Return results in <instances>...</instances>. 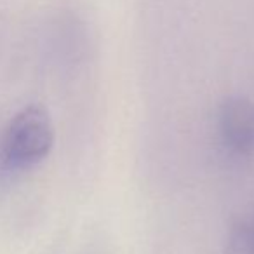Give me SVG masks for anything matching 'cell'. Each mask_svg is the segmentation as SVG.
Wrapping results in <instances>:
<instances>
[{
    "label": "cell",
    "instance_id": "1",
    "mask_svg": "<svg viewBox=\"0 0 254 254\" xmlns=\"http://www.w3.org/2000/svg\"><path fill=\"white\" fill-rule=\"evenodd\" d=\"M54 146V124L42 105H26L5 129L2 162L11 171H23L40 164Z\"/></svg>",
    "mask_w": 254,
    "mask_h": 254
},
{
    "label": "cell",
    "instance_id": "2",
    "mask_svg": "<svg viewBox=\"0 0 254 254\" xmlns=\"http://www.w3.org/2000/svg\"><path fill=\"white\" fill-rule=\"evenodd\" d=\"M219 132L230 150L249 155L254 152V103L244 96H232L219 108Z\"/></svg>",
    "mask_w": 254,
    "mask_h": 254
},
{
    "label": "cell",
    "instance_id": "3",
    "mask_svg": "<svg viewBox=\"0 0 254 254\" xmlns=\"http://www.w3.org/2000/svg\"><path fill=\"white\" fill-rule=\"evenodd\" d=\"M225 254H254V223L253 219H237L226 239Z\"/></svg>",
    "mask_w": 254,
    "mask_h": 254
},
{
    "label": "cell",
    "instance_id": "4",
    "mask_svg": "<svg viewBox=\"0 0 254 254\" xmlns=\"http://www.w3.org/2000/svg\"><path fill=\"white\" fill-rule=\"evenodd\" d=\"M253 223H254V219H253Z\"/></svg>",
    "mask_w": 254,
    "mask_h": 254
}]
</instances>
